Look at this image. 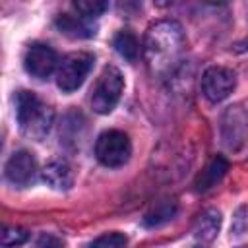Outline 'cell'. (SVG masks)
Instances as JSON below:
<instances>
[{"mask_svg":"<svg viewBox=\"0 0 248 248\" xmlns=\"http://www.w3.org/2000/svg\"><path fill=\"white\" fill-rule=\"evenodd\" d=\"M242 248H248V246H242Z\"/></svg>","mask_w":248,"mask_h":248,"instance_id":"23","label":"cell"},{"mask_svg":"<svg viewBox=\"0 0 248 248\" xmlns=\"http://www.w3.org/2000/svg\"><path fill=\"white\" fill-rule=\"evenodd\" d=\"M112 45H114L116 52H118L122 58L130 60V62H134V60L138 58V54H140V43H138L136 35L130 33V31H126V29H124V31H118V33L114 35Z\"/></svg>","mask_w":248,"mask_h":248,"instance_id":"14","label":"cell"},{"mask_svg":"<svg viewBox=\"0 0 248 248\" xmlns=\"http://www.w3.org/2000/svg\"><path fill=\"white\" fill-rule=\"evenodd\" d=\"M56 27H58L60 33H64L68 37H74V39H85V37L95 35L93 25H89L87 17H81V16H70V14L58 16L56 17Z\"/></svg>","mask_w":248,"mask_h":248,"instance_id":"12","label":"cell"},{"mask_svg":"<svg viewBox=\"0 0 248 248\" xmlns=\"http://www.w3.org/2000/svg\"><path fill=\"white\" fill-rule=\"evenodd\" d=\"M23 66L27 70V74H31L33 78L45 79L48 78L56 66H58V54L52 46L45 45V43H33L23 56Z\"/></svg>","mask_w":248,"mask_h":248,"instance_id":"7","label":"cell"},{"mask_svg":"<svg viewBox=\"0 0 248 248\" xmlns=\"http://www.w3.org/2000/svg\"><path fill=\"white\" fill-rule=\"evenodd\" d=\"M124 91V78L116 66H107L91 93V108L99 114H108Z\"/></svg>","mask_w":248,"mask_h":248,"instance_id":"3","label":"cell"},{"mask_svg":"<svg viewBox=\"0 0 248 248\" xmlns=\"http://www.w3.org/2000/svg\"><path fill=\"white\" fill-rule=\"evenodd\" d=\"M227 170H229V161L223 155H215L207 163V167L198 174V178L194 182L196 192H207V190H211L227 174Z\"/></svg>","mask_w":248,"mask_h":248,"instance_id":"11","label":"cell"},{"mask_svg":"<svg viewBox=\"0 0 248 248\" xmlns=\"http://www.w3.org/2000/svg\"><path fill=\"white\" fill-rule=\"evenodd\" d=\"M234 85H236L234 72L223 66H211L202 76V91L205 99L211 103H219L227 99L232 93Z\"/></svg>","mask_w":248,"mask_h":248,"instance_id":"6","label":"cell"},{"mask_svg":"<svg viewBox=\"0 0 248 248\" xmlns=\"http://www.w3.org/2000/svg\"><path fill=\"white\" fill-rule=\"evenodd\" d=\"M238 50H248V39H246L244 43H240V45H238Z\"/></svg>","mask_w":248,"mask_h":248,"instance_id":"21","label":"cell"},{"mask_svg":"<svg viewBox=\"0 0 248 248\" xmlns=\"http://www.w3.org/2000/svg\"><path fill=\"white\" fill-rule=\"evenodd\" d=\"M29 238V232L21 227H4L2 229V246L4 248H12V246H19Z\"/></svg>","mask_w":248,"mask_h":248,"instance_id":"16","label":"cell"},{"mask_svg":"<svg viewBox=\"0 0 248 248\" xmlns=\"http://www.w3.org/2000/svg\"><path fill=\"white\" fill-rule=\"evenodd\" d=\"M221 227V213L217 209H205L203 213L198 215L196 225H194V236L200 240H213L219 232Z\"/></svg>","mask_w":248,"mask_h":248,"instance_id":"13","label":"cell"},{"mask_svg":"<svg viewBox=\"0 0 248 248\" xmlns=\"http://www.w3.org/2000/svg\"><path fill=\"white\" fill-rule=\"evenodd\" d=\"M39 248H62V244H60V240H58L56 236H52V234H43V236L39 238Z\"/></svg>","mask_w":248,"mask_h":248,"instance_id":"20","label":"cell"},{"mask_svg":"<svg viewBox=\"0 0 248 248\" xmlns=\"http://www.w3.org/2000/svg\"><path fill=\"white\" fill-rule=\"evenodd\" d=\"M196 248H202V246H196Z\"/></svg>","mask_w":248,"mask_h":248,"instance_id":"22","label":"cell"},{"mask_svg":"<svg viewBox=\"0 0 248 248\" xmlns=\"http://www.w3.org/2000/svg\"><path fill=\"white\" fill-rule=\"evenodd\" d=\"M128 238L122 232H108L95 238L87 248H126Z\"/></svg>","mask_w":248,"mask_h":248,"instance_id":"17","label":"cell"},{"mask_svg":"<svg viewBox=\"0 0 248 248\" xmlns=\"http://www.w3.org/2000/svg\"><path fill=\"white\" fill-rule=\"evenodd\" d=\"M74 8L81 14V17L93 19V17H97L99 14H103V12L107 10V2H99V0H79V2H74Z\"/></svg>","mask_w":248,"mask_h":248,"instance_id":"18","label":"cell"},{"mask_svg":"<svg viewBox=\"0 0 248 248\" xmlns=\"http://www.w3.org/2000/svg\"><path fill=\"white\" fill-rule=\"evenodd\" d=\"M174 213H176L174 202H161L143 217V223H145V227H159V225L170 221L174 217Z\"/></svg>","mask_w":248,"mask_h":248,"instance_id":"15","label":"cell"},{"mask_svg":"<svg viewBox=\"0 0 248 248\" xmlns=\"http://www.w3.org/2000/svg\"><path fill=\"white\" fill-rule=\"evenodd\" d=\"M184 50V35L178 23L159 21L145 35V60L153 74H169L180 60Z\"/></svg>","mask_w":248,"mask_h":248,"instance_id":"1","label":"cell"},{"mask_svg":"<svg viewBox=\"0 0 248 248\" xmlns=\"http://www.w3.org/2000/svg\"><path fill=\"white\" fill-rule=\"evenodd\" d=\"M6 178L14 186H29L37 178V161L29 151H16L6 163Z\"/></svg>","mask_w":248,"mask_h":248,"instance_id":"8","label":"cell"},{"mask_svg":"<svg viewBox=\"0 0 248 248\" xmlns=\"http://www.w3.org/2000/svg\"><path fill=\"white\" fill-rule=\"evenodd\" d=\"M232 232L234 234H246L248 232V205L240 207L232 221Z\"/></svg>","mask_w":248,"mask_h":248,"instance_id":"19","label":"cell"},{"mask_svg":"<svg viewBox=\"0 0 248 248\" xmlns=\"http://www.w3.org/2000/svg\"><path fill=\"white\" fill-rule=\"evenodd\" d=\"M93 54L85 52V50H78L68 54L56 72V83L64 93H72L76 91L87 78L91 66H93Z\"/></svg>","mask_w":248,"mask_h":248,"instance_id":"5","label":"cell"},{"mask_svg":"<svg viewBox=\"0 0 248 248\" xmlns=\"http://www.w3.org/2000/svg\"><path fill=\"white\" fill-rule=\"evenodd\" d=\"M248 130V116L240 107H231L223 116V138L231 149H236L244 141Z\"/></svg>","mask_w":248,"mask_h":248,"instance_id":"9","label":"cell"},{"mask_svg":"<svg viewBox=\"0 0 248 248\" xmlns=\"http://www.w3.org/2000/svg\"><path fill=\"white\" fill-rule=\"evenodd\" d=\"M16 118L25 136L43 140L52 126L54 112L33 91H19L16 95Z\"/></svg>","mask_w":248,"mask_h":248,"instance_id":"2","label":"cell"},{"mask_svg":"<svg viewBox=\"0 0 248 248\" xmlns=\"http://www.w3.org/2000/svg\"><path fill=\"white\" fill-rule=\"evenodd\" d=\"M41 174H43V180H45L50 188H54V190H68V188L74 184V170H72V167H70L66 161H62V159L48 161V163L43 167Z\"/></svg>","mask_w":248,"mask_h":248,"instance_id":"10","label":"cell"},{"mask_svg":"<svg viewBox=\"0 0 248 248\" xmlns=\"http://www.w3.org/2000/svg\"><path fill=\"white\" fill-rule=\"evenodd\" d=\"M132 153L130 138L120 130H107L95 141V157L105 167H122Z\"/></svg>","mask_w":248,"mask_h":248,"instance_id":"4","label":"cell"}]
</instances>
